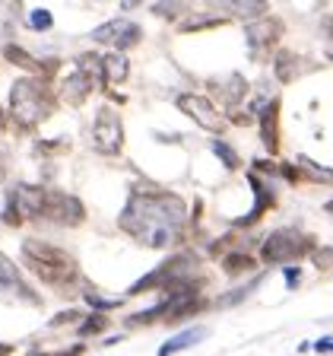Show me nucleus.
Returning a JSON list of instances; mask_svg holds the SVG:
<instances>
[{"mask_svg": "<svg viewBox=\"0 0 333 356\" xmlns=\"http://www.w3.org/2000/svg\"><path fill=\"white\" fill-rule=\"evenodd\" d=\"M185 200L153 185L133 188V194L127 197V207L118 216V226L133 242H140L143 248H171V245H178L185 236Z\"/></svg>", "mask_w": 333, "mask_h": 356, "instance_id": "1", "label": "nucleus"}, {"mask_svg": "<svg viewBox=\"0 0 333 356\" xmlns=\"http://www.w3.org/2000/svg\"><path fill=\"white\" fill-rule=\"evenodd\" d=\"M22 264L58 293H67L80 280V264H76L74 254L51 242H42V238H26L22 242Z\"/></svg>", "mask_w": 333, "mask_h": 356, "instance_id": "2", "label": "nucleus"}, {"mask_svg": "<svg viewBox=\"0 0 333 356\" xmlns=\"http://www.w3.org/2000/svg\"><path fill=\"white\" fill-rule=\"evenodd\" d=\"M54 105H58V96L51 92L48 80L22 76V80H16L13 89H10V115H13L16 127H19L22 134L35 131L44 118H51Z\"/></svg>", "mask_w": 333, "mask_h": 356, "instance_id": "3", "label": "nucleus"}, {"mask_svg": "<svg viewBox=\"0 0 333 356\" xmlns=\"http://www.w3.org/2000/svg\"><path fill=\"white\" fill-rule=\"evenodd\" d=\"M308 252H314V238L308 232L298 229H276L273 236H266L264 248H260V258L266 264H289V261L305 258Z\"/></svg>", "mask_w": 333, "mask_h": 356, "instance_id": "4", "label": "nucleus"}, {"mask_svg": "<svg viewBox=\"0 0 333 356\" xmlns=\"http://www.w3.org/2000/svg\"><path fill=\"white\" fill-rule=\"evenodd\" d=\"M44 191H48V188H42V185L10 188L7 204H3V222H7V226H22L26 220H42Z\"/></svg>", "mask_w": 333, "mask_h": 356, "instance_id": "5", "label": "nucleus"}, {"mask_svg": "<svg viewBox=\"0 0 333 356\" xmlns=\"http://www.w3.org/2000/svg\"><path fill=\"white\" fill-rule=\"evenodd\" d=\"M92 143H96V153H102V156H118L121 147H124V124H121V115L111 105H102L96 111Z\"/></svg>", "mask_w": 333, "mask_h": 356, "instance_id": "6", "label": "nucleus"}, {"mask_svg": "<svg viewBox=\"0 0 333 356\" xmlns=\"http://www.w3.org/2000/svg\"><path fill=\"white\" fill-rule=\"evenodd\" d=\"M0 302H22V305H38V293L29 286V283L22 280L19 267L7 258V254L0 252Z\"/></svg>", "mask_w": 333, "mask_h": 356, "instance_id": "7", "label": "nucleus"}, {"mask_svg": "<svg viewBox=\"0 0 333 356\" xmlns=\"http://www.w3.org/2000/svg\"><path fill=\"white\" fill-rule=\"evenodd\" d=\"M42 220L58 222V226H80L86 220V207L80 204V197L64 191H44V207Z\"/></svg>", "mask_w": 333, "mask_h": 356, "instance_id": "8", "label": "nucleus"}, {"mask_svg": "<svg viewBox=\"0 0 333 356\" xmlns=\"http://www.w3.org/2000/svg\"><path fill=\"white\" fill-rule=\"evenodd\" d=\"M282 38V22L276 16H260L248 22V51L254 60H266Z\"/></svg>", "mask_w": 333, "mask_h": 356, "instance_id": "9", "label": "nucleus"}, {"mask_svg": "<svg viewBox=\"0 0 333 356\" xmlns=\"http://www.w3.org/2000/svg\"><path fill=\"white\" fill-rule=\"evenodd\" d=\"M178 108L185 111L187 118H194L203 131L210 134H219L222 127H225V121L219 118V111L213 108V102H210L207 96H197V92H181L178 96Z\"/></svg>", "mask_w": 333, "mask_h": 356, "instance_id": "10", "label": "nucleus"}, {"mask_svg": "<svg viewBox=\"0 0 333 356\" xmlns=\"http://www.w3.org/2000/svg\"><path fill=\"white\" fill-rule=\"evenodd\" d=\"M213 10H219L222 16H232V19H244V22H254L260 16H266L270 3L266 0H207Z\"/></svg>", "mask_w": 333, "mask_h": 356, "instance_id": "11", "label": "nucleus"}, {"mask_svg": "<svg viewBox=\"0 0 333 356\" xmlns=\"http://www.w3.org/2000/svg\"><path fill=\"white\" fill-rule=\"evenodd\" d=\"M248 185H251V191H254V210L248 216H238V220H235V226H241V229H244V226H254V222H257L260 216H264L266 210L276 204V194L270 191V188H266L264 181L254 175V172H248Z\"/></svg>", "mask_w": 333, "mask_h": 356, "instance_id": "12", "label": "nucleus"}, {"mask_svg": "<svg viewBox=\"0 0 333 356\" xmlns=\"http://www.w3.org/2000/svg\"><path fill=\"white\" fill-rule=\"evenodd\" d=\"M92 89H96V86H92V80H89L83 70H74V74L60 83L58 96H60V102H64V105H70V108H80V105L86 102L89 96H92Z\"/></svg>", "mask_w": 333, "mask_h": 356, "instance_id": "13", "label": "nucleus"}, {"mask_svg": "<svg viewBox=\"0 0 333 356\" xmlns=\"http://www.w3.org/2000/svg\"><path fill=\"white\" fill-rule=\"evenodd\" d=\"M210 89H213V92H219L222 105H225L229 111H235L238 105L248 99V83H244L241 74H229L225 80H213V83H210Z\"/></svg>", "mask_w": 333, "mask_h": 356, "instance_id": "14", "label": "nucleus"}, {"mask_svg": "<svg viewBox=\"0 0 333 356\" xmlns=\"http://www.w3.org/2000/svg\"><path fill=\"white\" fill-rule=\"evenodd\" d=\"M260 118V140H264V147L270 149V153H276L280 149V99H273V102L266 105V108L257 111Z\"/></svg>", "mask_w": 333, "mask_h": 356, "instance_id": "15", "label": "nucleus"}, {"mask_svg": "<svg viewBox=\"0 0 333 356\" xmlns=\"http://www.w3.org/2000/svg\"><path fill=\"white\" fill-rule=\"evenodd\" d=\"M3 58L10 60V64H16V67H22V70H32V74H44V80H48V76L54 74L51 67H58L51 60V64H42V60L38 58H32L29 51H22L19 44H7V48H3Z\"/></svg>", "mask_w": 333, "mask_h": 356, "instance_id": "16", "label": "nucleus"}, {"mask_svg": "<svg viewBox=\"0 0 333 356\" xmlns=\"http://www.w3.org/2000/svg\"><path fill=\"white\" fill-rule=\"evenodd\" d=\"M203 337H207V327H187V331L175 334L171 341H165V343H162V350H159V356L181 353V350H187V347H194V343H200Z\"/></svg>", "mask_w": 333, "mask_h": 356, "instance_id": "17", "label": "nucleus"}, {"mask_svg": "<svg viewBox=\"0 0 333 356\" xmlns=\"http://www.w3.org/2000/svg\"><path fill=\"white\" fill-rule=\"evenodd\" d=\"M127 70H130V64H127V58L121 51L108 54V58H102V74H105V92H108L114 83L127 80Z\"/></svg>", "mask_w": 333, "mask_h": 356, "instance_id": "18", "label": "nucleus"}, {"mask_svg": "<svg viewBox=\"0 0 333 356\" xmlns=\"http://www.w3.org/2000/svg\"><path fill=\"white\" fill-rule=\"evenodd\" d=\"M76 70H83V74L92 80V86H99L105 92V74H102V58H99L96 51H86L76 58Z\"/></svg>", "mask_w": 333, "mask_h": 356, "instance_id": "19", "label": "nucleus"}, {"mask_svg": "<svg viewBox=\"0 0 333 356\" xmlns=\"http://www.w3.org/2000/svg\"><path fill=\"white\" fill-rule=\"evenodd\" d=\"M302 64H305V60H298L292 51H280V54H276V64H273L276 80H280V83H292L298 74H302V70H298Z\"/></svg>", "mask_w": 333, "mask_h": 356, "instance_id": "20", "label": "nucleus"}, {"mask_svg": "<svg viewBox=\"0 0 333 356\" xmlns=\"http://www.w3.org/2000/svg\"><path fill=\"white\" fill-rule=\"evenodd\" d=\"M222 270H225L229 277L248 274V270H254V258L248 252H225V258H222Z\"/></svg>", "mask_w": 333, "mask_h": 356, "instance_id": "21", "label": "nucleus"}, {"mask_svg": "<svg viewBox=\"0 0 333 356\" xmlns=\"http://www.w3.org/2000/svg\"><path fill=\"white\" fill-rule=\"evenodd\" d=\"M140 38H143V29H140V26H137V22H130V19H127V26H124V29H121V35L114 38V51H121V54H124L127 48H133V44H140Z\"/></svg>", "mask_w": 333, "mask_h": 356, "instance_id": "22", "label": "nucleus"}, {"mask_svg": "<svg viewBox=\"0 0 333 356\" xmlns=\"http://www.w3.org/2000/svg\"><path fill=\"white\" fill-rule=\"evenodd\" d=\"M127 26V19H111L105 22V26H99L96 32H92V42L96 44H114V38L121 35V29Z\"/></svg>", "mask_w": 333, "mask_h": 356, "instance_id": "23", "label": "nucleus"}, {"mask_svg": "<svg viewBox=\"0 0 333 356\" xmlns=\"http://www.w3.org/2000/svg\"><path fill=\"white\" fill-rule=\"evenodd\" d=\"M298 169H308L311 181H324V185H333V169H324V165H318L314 159H308V156H298Z\"/></svg>", "mask_w": 333, "mask_h": 356, "instance_id": "24", "label": "nucleus"}, {"mask_svg": "<svg viewBox=\"0 0 333 356\" xmlns=\"http://www.w3.org/2000/svg\"><path fill=\"white\" fill-rule=\"evenodd\" d=\"M185 10H187V0H159L153 7V13L162 16V19H178Z\"/></svg>", "mask_w": 333, "mask_h": 356, "instance_id": "25", "label": "nucleus"}, {"mask_svg": "<svg viewBox=\"0 0 333 356\" xmlns=\"http://www.w3.org/2000/svg\"><path fill=\"white\" fill-rule=\"evenodd\" d=\"M222 16H197V19L181 22V32H200V29H213V26H222Z\"/></svg>", "mask_w": 333, "mask_h": 356, "instance_id": "26", "label": "nucleus"}, {"mask_svg": "<svg viewBox=\"0 0 333 356\" xmlns=\"http://www.w3.org/2000/svg\"><path fill=\"white\" fill-rule=\"evenodd\" d=\"M213 153H216V156H219L222 163H225V169H232V172H235V169H238V165H241V159H238V153H235V149H232V147H229V143H222V140H216V143H213Z\"/></svg>", "mask_w": 333, "mask_h": 356, "instance_id": "27", "label": "nucleus"}, {"mask_svg": "<svg viewBox=\"0 0 333 356\" xmlns=\"http://www.w3.org/2000/svg\"><path fill=\"white\" fill-rule=\"evenodd\" d=\"M105 327H108V318H105L102 312H96V315H89V318L80 325V337H89V334H102Z\"/></svg>", "mask_w": 333, "mask_h": 356, "instance_id": "28", "label": "nucleus"}, {"mask_svg": "<svg viewBox=\"0 0 333 356\" xmlns=\"http://www.w3.org/2000/svg\"><path fill=\"white\" fill-rule=\"evenodd\" d=\"M54 26V16L48 13V10H32L29 13V29L35 32H48Z\"/></svg>", "mask_w": 333, "mask_h": 356, "instance_id": "29", "label": "nucleus"}, {"mask_svg": "<svg viewBox=\"0 0 333 356\" xmlns=\"http://www.w3.org/2000/svg\"><path fill=\"white\" fill-rule=\"evenodd\" d=\"M86 302L92 305V309H118L124 299H105V296H99V293H92V289H86Z\"/></svg>", "mask_w": 333, "mask_h": 356, "instance_id": "30", "label": "nucleus"}, {"mask_svg": "<svg viewBox=\"0 0 333 356\" xmlns=\"http://www.w3.org/2000/svg\"><path fill=\"white\" fill-rule=\"evenodd\" d=\"M314 264H318L321 270L333 267V248H314Z\"/></svg>", "mask_w": 333, "mask_h": 356, "instance_id": "31", "label": "nucleus"}, {"mask_svg": "<svg viewBox=\"0 0 333 356\" xmlns=\"http://www.w3.org/2000/svg\"><path fill=\"white\" fill-rule=\"evenodd\" d=\"M321 29H324V38H327V54H330V60H333V16H324Z\"/></svg>", "mask_w": 333, "mask_h": 356, "instance_id": "32", "label": "nucleus"}, {"mask_svg": "<svg viewBox=\"0 0 333 356\" xmlns=\"http://www.w3.org/2000/svg\"><path fill=\"white\" fill-rule=\"evenodd\" d=\"M298 283H302V270H298V267H286V286L296 289Z\"/></svg>", "mask_w": 333, "mask_h": 356, "instance_id": "33", "label": "nucleus"}, {"mask_svg": "<svg viewBox=\"0 0 333 356\" xmlns=\"http://www.w3.org/2000/svg\"><path fill=\"white\" fill-rule=\"evenodd\" d=\"M67 321H80V312H76V309H70V312H60V315L51 321V325L58 327V325H67Z\"/></svg>", "mask_w": 333, "mask_h": 356, "instance_id": "34", "label": "nucleus"}, {"mask_svg": "<svg viewBox=\"0 0 333 356\" xmlns=\"http://www.w3.org/2000/svg\"><path fill=\"white\" fill-rule=\"evenodd\" d=\"M314 350H318V353H333V337H321V341L314 343Z\"/></svg>", "mask_w": 333, "mask_h": 356, "instance_id": "35", "label": "nucleus"}, {"mask_svg": "<svg viewBox=\"0 0 333 356\" xmlns=\"http://www.w3.org/2000/svg\"><path fill=\"white\" fill-rule=\"evenodd\" d=\"M83 347H70V350H60V353H32V356H80Z\"/></svg>", "mask_w": 333, "mask_h": 356, "instance_id": "36", "label": "nucleus"}, {"mask_svg": "<svg viewBox=\"0 0 333 356\" xmlns=\"http://www.w3.org/2000/svg\"><path fill=\"white\" fill-rule=\"evenodd\" d=\"M7 169H10V163H7V149L0 147V181L7 178Z\"/></svg>", "mask_w": 333, "mask_h": 356, "instance_id": "37", "label": "nucleus"}, {"mask_svg": "<svg viewBox=\"0 0 333 356\" xmlns=\"http://www.w3.org/2000/svg\"><path fill=\"white\" fill-rule=\"evenodd\" d=\"M143 0H121V10H137Z\"/></svg>", "mask_w": 333, "mask_h": 356, "instance_id": "38", "label": "nucleus"}, {"mask_svg": "<svg viewBox=\"0 0 333 356\" xmlns=\"http://www.w3.org/2000/svg\"><path fill=\"white\" fill-rule=\"evenodd\" d=\"M13 353V347H10V343H0V356H10Z\"/></svg>", "mask_w": 333, "mask_h": 356, "instance_id": "39", "label": "nucleus"}, {"mask_svg": "<svg viewBox=\"0 0 333 356\" xmlns=\"http://www.w3.org/2000/svg\"><path fill=\"white\" fill-rule=\"evenodd\" d=\"M7 131V115H3V108H0V134Z\"/></svg>", "mask_w": 333, "mask_h": 356, "instance_id": "40", "label": "nucleus"}, {"mask_svg": "<svg viewBox=\"0 0 333 356\" xmlns=\"http://www.w3.org/2000/svg\"><path fill=\"white\" fill-rule=\"evenodd\" d=\"M324 210H327V213H333V200H330V204H327V207H324Z\"/></svg>", "mask_w": 333, "mask_h": 356, "instance_id": "41", "label": "nucleus"}]
</instances>
